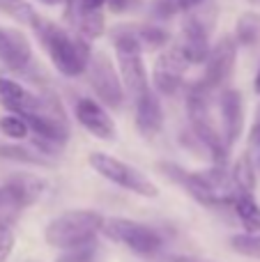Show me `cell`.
<instances>
[{
    "instance_id": "obj_1",
    "label": "cell",
    "mask_w": 260,
    "mask_h": 262,
    "mask_svg": "<svg viewBox=\"0 0 260 262\" xmlns=\"http://www.w3.org/2000/svg\"><path fill=\"white\" fill-rule=\"evenodd\" d=\"M30 23H32V28H35L37 39L41 41V46H44L46 53H49L53 67L58 69L62 76L74 78L85 72L88 64H90L92 51L83 37H72L67 30H62L58 23L49 21V18L39 16V14H35Z\"/></svg>"
},
{
    "instance_id": "obj_2",
    "label": "cell",
    "mask_w": 260,
    "mask_h": 262,
    "mask_svg": "<svg viewBox=\"0 0 260 262\" xmlns=\"http://www.w3.org/2000/svg\"><path fill=\"white\" fill-rule=\"evenodd\" d=\"M166 172L175 177L178 184H182L198 203L207 205V207H216V205H233L235 195L240 193L237 186L233 184V177L226 172L224 166L205 168V170H180L175 166H161Z\"/></svg>"
},
{
    "instance_id": "obj_3",
    "label": "cell",
    "mask_w": 260,
    "mask_h": 262,
    "mask_svg": "<svg viewBox=\"0 0 260 262\" xmlns=\"http://www.w3.org/2000/svg\"><path fill=\"white\" fill-rule=\"evenodd\" d=\"M104 216L95 209H69L49 221L44 230V239L49 246L60 251L76 249V246L92 244L101 232Z\"/></svg>"
},
{
    "instance_id": "obj_4",
    "label": "cell",
    "mask_w": 260,
    "mask_h": 262,
    "mask_svg": "<svg viewBox=\"0 0 260 262\" xmlns=\"http://www.w3.org/2000/svg\"><path fill=\"white\" fill-rule=\"evenodd\" d=\"M216 23V5L212 0H205L198 7L189 9L182 26V41H180V53L184 55L189 64L205 62L210 53V32Z\"/></svg>"
},
{
    "instance_id": "obj_5",
    "label": "cell",
    "mask_w": 260,
    "mask_h": 262,
    "mask_svg": "<svg viewBox=\"0 0 260 262\" xmlns=\"http://www.w3.org/2000/svg\"><path fill=\"white\" fill-rule=\"evenodd\" d=\"M101 232L111 242L122 244L124 249L134 251L136 255H155L164 246V239L155 228L132 221V219H104Z\"/></svg>"
},
{
    "instance_id": "obj_6",
    "label": "cell",
    "mask_w": 260,
    "mask_h": 262,
    "mask_svg": "<svg viewBox=\"0 0 260 262\" xmlns=\"http://www.w3.org/2000/svg\"><path fill=\"white\" fill-rule=\"evenodd\" d=\"M187 106H189V122H191V129L196 134V138L201 140L203 145H207V149L212 152L214 157L216 166L226 161V149L224 145V138H221V131L216 129L214 120L210 115V95L205 90H201L198 85H193L189 90V99H187Z\"/></svg>"
},
{
    "instance_id": "obj_7",
    "label": "cell",
    "mask_w": 260,
    "mask_h": 262,
    "mask_svg": "<svg viewBox=\"0 0 260 262\" xmlns=\"http://www.w3.org/2000/svg\"><path fill=\"white\" fill-rule=\"evenodd\" d=\"M90 166L95 168L101 177H106L109 182L122 186V189L132 191V193H138V195H143V198H157V195H159L157 184L145 175V172H141L138 168L120 161V159L111 157V154L92 152L90 154Z\"/></svg>"
},
{
    "instance_id": "obj_8",
    "label": "cell",
    "mask_w": 260,
    "mask_h": 262,
    "mask_svg": "<svg viewBox=\"0 0 260 262\" xmlns=\"http://www.w3.org/2000/svg\"><path fill=\"white\" fill-rule=\"evenodd\" d=\"M113 44H115V55H118L122 88H129L134 92V97H141L143 92L150 90V85H147V72L141 55L143 44L138 41V35H134V32H115Z\"/></svg>"
},
{
    "instance_id": "obj_9",
    "label": "cell",
    "mask_w": 260,
    "mask_h": 262,
    "mask_svg": "<svg viewBox=\"0 0 260 262\" xmlns=\"http://www.w3.org/2000/svg\"><path fill=\"white\" fill-rule=\"evenodd\" d=\"M235 60H237V41L233 37H224L210 49L205 60V74H203L198 88L205 90L207 95L214 90H224L226 81L230 78L235 69Z\"/></svg>"
},
{
    "instance_id": "obj_10",
    "label": "cell",
    "mask_w": 260,
    "mask_h": 262,
    "mask_svg": "<svg viewBox=\"0 0 260 262\" xmlns=\"http://www.w3.org/2000/svg\"><path fill=\"white\" fill-rule=\"evenodd\" d=\"M88 72H90V83L95 95L99 97L101 104L111 106V108H118L124 101V90H122V81H120L118 72H115L113 62L106 53L97 51L90 55V64H88Z\"/></svg>"
},
{
    "instance_id": "obj_11",
    "label": "cell",
    "mask_w": 260,
    "mask_h": 262,
    "mask_svg": "<svg viewBox=\"0 0 260 262\" xmlns=\"http://www.w3.org/2000/svg\"><path fill=\"white\" fill-rule=\"evenodd\" d=\"M187 60L180 53V49H168L157 58L155 69H152V83H155L157 92L161 95H175L184 83V74H187Z\"/></svg>"
},
{
    "instance_id": "obj_12",
    "label": "cell",
    "mask_w": 260,
    "mask_h": 262,
    "mask_svg": "<svg viewBox=\"0 0 260 262\" xmlns=\"http://www.w3.org/2000/svg\"><path fill=\"white\" fill-rule=\"evenodd\" d=\"M219 108H221V138H224L226 149L240 138L242 134V124H244V101L242 95L233 88H224L219 97Z\"/></svg>"
},
{
    "instance_id": "obj_13",
    "label": "cell",
    "mask_w": 260,
    "mask_h": 262,
    "mask_svg": "<svg viewBox=\"0 0 260 262\" xmlns=\"http://www.w3.org/2000/svg\"><path fill=\"white\" fill-rule=\"evenodd\" d=\"M0 60L14 72H26V67L32 60L28 37L12 28H0Z\"/></svg>"
},
{
    "instance_id": "obj_14",
    "label": "cell",
    "mask_w": 260,
    "mask_h": 262,
    "mask_svg": "<svg viewBox=\"0 0 260 262\" xmlns=\"http://www.w3.org/2000/svg\"><path fill=\"white\" fill-rule=\"evenodd\" d=\"M76 120L85 131H90L92 136L101 140H113L115 138V124L111 120V115L97 104L95 99H83L76 101Z\"/></svg>"
},
{
    "instance_id": "obj_15",
    "label": "cell",
    "mask_w": 260,
    "mask_h": 262,
    "mask_svg": "<svg viewBox=\"0 0 260 262\" xmlns=\"http://www.w3.org/2000/svg\"><path fill=\"white\" fill-rule=\"evenodd\" d=\"M164 127V111H161L157 92L147 90L136 97V129L143 138H155Z\"/></svg>"
},
{
    "instance_id": "obj_16",
    "label": "cell",
    "mask_w": 260,
    "mask_h": 262,
    "mask_svg": "<svg viewBox=\"0 0 260 262\" xmlns=\"http://www.w3.org/2000/svg\"><path fill=\"white\" fill-rule=\"evenodd\" d=\"M0 101L12 111L14 115H28L39 106V97H35L32 92H28L23 85H18L16 81L0 76Z\"/></svg>"
},
{
    "instance_id": "obj_17",
    "label": "cell",
    "mask_w": 260,
    "mask_h": 262,
    "mask_svg": "<svg viewBox=\"0 0 260 262\" xmlns=\"http://www.w3.org/2000/svg\"><path fill=\"white\" fill-rule=\"evenodd\" d=\"M233 207L244 232L247 235H260V205L256 203L253 193H237L233 200Z\"/></svg>"
},
{
    "instance_id": "obj_18",
    "label": "cell",
    "mask_w": 260,
    "mask_h": 262,
    "mask_svg": "<svg viewBox=\"0 0 260 262\" xmlns=\"http://www.w3.org/2000/svg\"><path fill=\"white\" fill-rule=\"evenodd\" d=\"M5 184L12 189L14 198L18 200L21 209L28 207V205H32L41 195V191H44V182H41L39 177H32V175H12Z\"/></svg>"
},
{
    "instance_id": "obj_19",
    "label": "cell",
    "mask_w": 260,
    "mask_h": 262,
    "mask_svg": "<svg viewBox=\"0 0 260 262\" xmlns=\"http://www.w3.org/2000/svg\"><path fill=\"white\" fill-rule=\"evenodd\" d=\"M237 41L242 46H258L260 44V14L247 12L237 21Z\"/></svg>"
},
{
    "instance_id": "obj_20",
    "label": "cell",
    "mask_w": 260,
    "mask_h": 262,
    "mask_svg": "<svg viewBox=\"0 0 260 262\" xmlns=\"http://www.w3.org/2000/svg\"><path fill=\"white\" fill-rule=\"evenodd\" d=\"M230 177H233V184L237 186L240 193H253V189H256V168H253L249 154H244L235 163V170Z\"/></svg>"
},
{
    "instance_id": "obj_21",
    "label": "cell",
    "mask_w": 260,
    "mask_h": 262,
    "mask_svg": "<svg viewBox=\"0 0 260 262\" xmlns=\"http://www.w3.org/2000/svg\"><path fill=\"white\" fill-rule=\"evenodd\" d=\"M104 26H106V21H104L101 9H97V12H78V30L83 32L85 39H97V37H101Z\"/></svg>"
},
{
    "instance_id": "obj_22",
    "label": "cell",
    "mask_w": 260,
    "mask_h": 262,
    "mask_svg": "<svg viewBox=\"0 0 260 262\" xmlns=\"http://www.w3.org/2000/svg\"><path fill=\"white\" fill-rule=\"evenodd\" d=\"M230 249L244 258L260 260V235H233L230 237Z\"/></svg>"
},
{
    "instance_id": "obj_23",
    "label": "cell",
    "mask_w": 260,
    "mask_h": 262,
    "mask_svg": "<svg viewBox=\"0 0 260 262\" xmlns=\"http://www.w3.org/2000/svg\"><path fill=\"white\" fill-rule=\"evenodd\" d=\"M0 134H5L7 138L21 140V138H26V136L30 134V129H28V124H26V120L23 118L9 113V115H5V118H0Z\"/></svg>"
},
{
    "instance_id": "obj_24",
    "label": "cell",
    "mask_w": 260,
    "mask_h": 262,
    "mask_svg": "<svg viewBox=\"0 0 260 262\" xmlns=\"http://www.w3.org/2000/svg\"><path fill=\"white\" fill-rule=\"evenodd\" d=\"M0 12L9 14L12 18H18V21H32V16H35V9L26 0H0Z\"/></svg>"
},
{
    "instance_id": "obj_25",
    "label": "cell",
    "mask_w": 260,
    "mask_h": 262,
    "mask_svg": "<svg viewBox=\"0 0 260 262\" xmlns=\"http://www.w3.org/2000/svg\"><path fill=\"white\" fill-rule=\"evenodd\" d=\"M95 258V244L76 246V249H67L55 258V262H90Z\"/></svg>"
},
{
    "instance_id": "obj_26",
    "label": "cell",
    "mask_w": 260,
    "mask_h": 262,
    "mask_svg": "<svg viewBox=\"0 0 260 262\" xmlns=\"http://www.w3.org/2000/svg\"><path fill=\"white\" fill-rule=\"evenodd\" d=\"M0 157L12 159V161H26V163H41V157H37L35 152L21 147V145H7V147H0Z\"/></svg>"
},
{
    "instance_id": "obj_27",
    "label": "cell",
    "mask_w": 260,
    "mask_h": 262,
    "mask_svg": "<svg viewBox=\"0 0 260 262\" xmlns=\"http://www.w3.org/2000/svg\"><path fill=\"white\" fill-rule=\"evenodd\" d=\"M14 244H16V237H14L12 223L0 221V262H7L9 255L14 251Z\"/></svg>"
},
{
    "instance_id": "obj_28",
    "label": "cell",
    "mask_w": 260,
    "mask_h": 262,
    "mask_svg": "<svg viewBox=\"0 0 260 262\" xmlns=\"http://www.w3.org/2000/svg\"><path fill=\"white\" fill-rule=\"evenodd\" d=\"M249 159H251L253 168L260 170V122L251 129V136H249Z\"/></svg>"
},
{
    "instance_id": "obj_29",
    "label": "cell",
    "mask_w": 260,
    "mask_h": 262,
    "mask_svg": "<svg viewBox=\"0 0 260 262\" xmlns=\"http://www.w3.org/2000/svg\"><path fill=\"white\" fill-rule=\"evenodd\" d=\"M166 39H168V35L161 28H143V32L138 35V41H145L150 46H161Z\"/></svg>"
},
{
    "instance_id": "obj_30",
    "label": "cell",
    "mask_w": 260,
    "mask_h": 262,
    "mask_svg": "<svg viewBox=\"0 0 260 262\" xmlns=\"http://www.w3.org/2000/svg\"><path fill=\"white\" fill-rule=\"evenodd\" d=\"M152 12L159 18H170L178 12V0H152Z\"/></svg>"
},
{
    "instance_id": "obj_31",
    "label": "cell",
    "mask_w": 260,
    "mask_h": 262,
    "mask_svg": "<svg viewBox=\"0 0 260 262\" xmlns=\"http://www.w3.org/2000/svg\"><path fill=\"white\" fill-rule=\"evenodd\" d=\"M109 0H78V12H97Z\"/></svg>"
},
{
    "instance_id": "obj_32",
    "label": "cell",
    "mask_w": 260,
    "mask_h": 262,
    "mask_svg": "<svg viewBox=\"0 0 260 262\" xmlns=\"http://www.w3.org/2000/svg\"><path fill=\"white\" fill-rule=\"evenodd\" d=\"M168 262H212V260H203V258H193V255H170Z\"/></svg>"
},
{
    "instance_id": "obj_33",
    "label": "cell",
    "mask_w": 260,
    "mask_h": 262,
    "mask_svg": "<svg viewBox=\"0 0 260 262\" xmlns=\"http://www.w3.org/2000/svg\"><path fill=\"white\" fill-rule=\"evenodd\" d=\"M201 3H205V0H178V9H184V12H189V9L198 7Z\"/></svg>"
},
{
    "instance_id": "obj_34",
    "label": "cell",
    "mask_w": 260,
    "mask_h": 262,
    "mask_svg": "<svg viewBox=\"0 0 260 262\" xmlns=\"http://www.w3.org/2000/svg\"><path fill=\"white\" fill-rule=\"evenodd\" d=\"M109 3H111V7L113 9H122L124 5H127V0H109Z\"/></svg>"
},
{
    "instance_id": "obj_35",
    "label": "cell",
    "mask_w": 260,
    "mask_h": 262,
    "mask_svg": "<svg viewBox=\"0 0 260 262\" xmlns=\"http://www.w3.org/2000/svg\"><path fill=\"white\" fill-rule=\"evenodd\" d=\"M253 88H256V92L260 95V69H258V76H256V83H253Z\"/></svg>"
},
{
    "instance_id": "obj_36",
    "label": "cell",
    "mask_w": 260,
    "mask_h": 262,
    "mask_svg": "<svg viewBox=\"0 0 260 262\" xmlns=\"http://www.w3.org/2000/svg\"><path fill=\"white\" fill-rule=\"evenodd\" d=\"M39 3H44V5H58V3H62V0H39Z\"/></svg>"
},
{
    "instance_id": "obj_37",
    "label": "cell",
    "mask_w": 260,
    "mask_h": 262,
    "mask_svg": "<svg viewBox=\"0 0 260 262\" xmlns=\"http://www.w3.org/2000/svg\"><path fill=\"white\" fill-rule=\"evenodd\" d=\"M64 3H69V7H74V3L78 5V0H64Z\"/></svg>"
},
{
    "instance_id": "obj_38",
    "label": "cell",
    "mask_w": 260,
    "mask_h": 262,
    "mask_svg": "<svg viewBox=\"0 0 260 262\" xmlns=\"http://www.w3.org/2000/svg\"><path fill=\"white\" fill-rule=\"evenodd\" d=\"M247 3H251V5H260V0H247Z\"/></svg>"
}]
</instances>
